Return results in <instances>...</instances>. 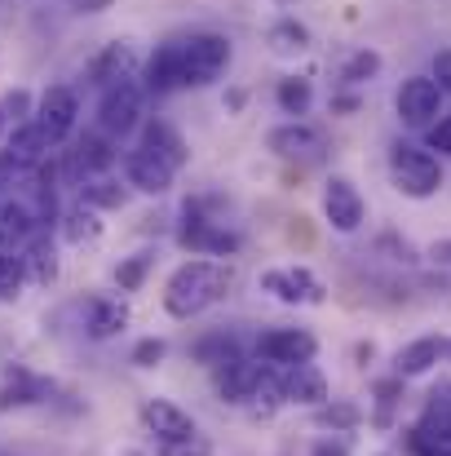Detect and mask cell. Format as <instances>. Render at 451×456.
I'll return each instance as SVG.
<instances>
[{
    "mask_svg": "<svg viewBox=\"0 0 451 456\" xmlns=\"http://www.w3.org/2000/svg\"><path fill=\"white\" fill-rule=\"evenodd\" d=\"M226 289H230V271H226V262H213V257H190V262H181L168 280H164V310L173 314V319H195V314H204V310H213V305L226 297Z\"/></svg>",
    "mask_w": 451,
    "mask_h": 456,
    "instance_id": "obj_1",
    "label": "cell"
},
{
    "mask_svg": "<svg viewBox=\"0 0 451 456\" xmlns=\"http://www.w3.org/2000/svg\"><path fill=\"white\" fill-rule=\"evenodd\" d=\"M390 182L407 200H430L443 186V164H439V155L421 151L412 142H394L390 147Z\"/></svg>",
    "mask_w": 451,
    "mask_h": 456,
    "instance_id": "obj_2",
    "label": "cell"
},
{
    "mask_svg": "<svg viewBox=\"0 0 451 456\" xmlns=\"http://www.w3.org/2000/svg\"><path fill=\"white\" fill-rule=\"evenodd\" d=\"M181 49V85H213L230 67V40L217 31H199L190 40H177Z\"/></svg>",
    "mask_w": 451,
    "mask_h": 456,
    "instance_id": "obj_3",
    "label": "cell"
},
{
    "mask_svg": "<svg viewBox=\"0 0 451 456\" xmlns=\"http://www.w3.org/2000/svg\"><path fill=\"white\" fill-rule=\"evenodd\" d=\"M318 354V337L310 328H270L257 337V359L270 368H297V363H314Z\"/></svg>",
    "mask_w": 451,
    "mask_h": 456,
    "instance_id": "obj_4",
    "label": "cell"
},
{
    "mask_svg": "<svg viewBox=\"0 0 451 456\" xmlns=\"http://www.w3.org/2000/svg\"><path fill=\"white\" fill-rule=\"evenodd\" d=\"M394 107H399V120L407 129H430L443 116V89L434 85V76H407L399 85Z\"/></svg>",
    "mask_w": 451,
    "mask_h": 456,
    "instance_id": "obj_5",
    "label": "cell"
},
{
    "mask_svg": "<svg viewBox=\"0 0 451 456\" xmlns=\"http://www.w3.org/2000/svg\"><path fill=\"white\" fill-rule=\"evenodd\" d=\"M142 120V85L133 80H120L111 89H102V102H98V125L107 138H125L133 134Z\"/></svg>",
    "mask_w": 451,
    "mask_h": 456,
    "instance_id": "obj_6",
    "label": "cell"
},
{
    "mask_svg": "<svg viewBox=\"0 0 451 456\" xmlns=\"http://www.w3.org/2000/svg\"><path fill=\"white\" fill-rule=\"evenodd\" d=\"M262 289L284 305H323L327 302V289L314 271L305 266H275V271H262Z\"/></svg>",
    "mask_w": 451,
    "mask_h": 456,
    "instance_id": "obj_7",
    "label": "cell"
},
{
    "mask_svg": "<svg viewBox=\"0 0 451 456\" xmlns=\"http://www.w3.org/2000/svg\"><path fill=\"white\" fill-rule=\"evenodd\" d=\"M412 452L416 456H443L451 452V386L443 395H430L416 430H412Z\"/></svg>",
    "mask_w": 451,
    "mask_h": 456,
    "instance_id": "obj_8",
    "label": "cell"
},
{
    "mask_svg": "<svg viewBox=\"0 0 451 456\" xmlns=\"http://www.w3.org/2000/svg\"><path fill=\"white\" fill-rule=\"evenodd\" d=\"M177 244L190 248L195 257H213V262L239 253V235L217 226V222H208V217H199V213H186V222L177 226Z\"/></svg>",
    "mask_w": 451,
    "mask_h": 456,
    "instance_id": "obj_9",
    "label": "cell"
},
{
    "mask_svg": "<svg viewBox=\"0 0 451 456\" xmlns=\"http://www.w3.org/2000/svg\"><path fill=\"white\" fill-rule=\"evenodd\" d=\"M323 217H327V226L336 235H354L363 226L367 204H363V195H358V186L350 177H327V186H323Z\"/></svg>",
    "mask_w": 451,
    "mask_h": 456,
    "instance_id": "obj_10",
    "label": "cell"
},
{
    "mask_svg": "<svg viewBox=\"0 0 451 456\" xmlns=\"http://www.w3.org/2000/svg\"><path fill=\"white\" fill-rule=\"evenodd\" d=\"M76 116H80V102H76V94L67 89V85H53V89H44L40 94V107H36V129L58 147V142H67L71 138V129H76Z\"/></svg>",
    "mask_w": 451,
    "mask_h": 456,
    "instance_id": "obj_11",
    "label": "cell"
},
{
    "mask_svg": "<svg viewBox=\"0 0 451 456\" xmlns=\"http://www.w3.org/2000/svg\"><path fill=\"white\" fill-rule=\"evenodd\" d=\"M266 147L279 155V159H297V164H314V159H323L327 151V134L323 129H314V125H279V129H270L266 134Z\"/></svg>",
    "mask_w": 451,
    "mask_h": 456,
    "instance_id": "obj_12",
    "label": "cell"
},
{
    "mask_svg": "<svg viewBox=\"0 0 451 456\" xmlns=\"http://www.w3.org/2000/svg\"><path fill=\"white\" fill-rule=\"evenodd\" d=\"M138 417H142V426L155 435V444H181V439H195V435H199V430H195V417H190L186 408L168 403V399H142Z\"/></svg>",
    "mask_w": 451,
    "mask_h": 456,
    "instance_id": "obj_13",
    "label": "cell"
},
{
    "mask_svg": "<svg viewBox=\"0 0 451 456\" xmlns=\"http://www.w3.org/2000/svg\"><path fill=\"white\" fill-rule=\"evenodd\" d=\"M111 164H116L111 138H107V134H85V138L76 142V151H67V177H71L76 186H85L89 177H102Z\"/></svg>",
    "mask_w": 451,
    "mask_h": 456,
    "instance_id": "obj_14",
    "label": "cell"
},
{
    "mask_svg": "<svg viewBox=\"0 0 451 456\" xmlns=\"http://www.w3.org/2000/svg\"><path fill=\"white\" fill-rule=\"evenodd\" d=\"M125 177H129V186L133 191H142V195H168V186H173V177H177V168L173 164H164L159 155L150 151H129L125 155Z\"/></svg>",
    "mask_w": 451,
    "mask_h": 456,
    "instance_id": "obj_15",
    "label": "cell"
},
{
    "mask_svg": "<svg viewBox=\"0 0 451 456\" xmlns=\"http://www.w3.org/2000/svg\"><path fill=\"white\" fill-rule=\"evenodd\" d=\"M327 395H332V386H327L323 368H314V363L284 368V403H293V408H323Z\"/></svg>",
    "mask_w": 451,
    "mask_h": 456,
    "instance_id": "obj_16",
    "label": "cell"
},
{
    "mask_svg": "<svg viewBox=\"0 0 451 456\" xmlns=\"http://www.w3.org/2000/svg\"><path fill=\"white\" fill-rule=\"evenodd\" d=\"M443 359H447V341H443V337H416L412 346L399 350V359H394V377H399V381H416V377L434 372Z\"/></svg>",
    "mask_w": 451,
    "mask_h": 456,
    "instance_id": "obj_17",
    "label": "cell"
},
{
    "mask_svg": "<svg viewBox=\"0 0 451 456\" xmlns=\"http://www.w3.org/2000/svg\"><path fill=\"white\" fill-rule=\"evenodd\" d=\"M125 328H129V305L120 302V297L98 293V297L85 302V332H89L93 341H111V337H120Z\"/></svg>",
    "mask_w": 451,
    "mask_h": 456,
    "instance_id": "obj_18",
    "label": "cell"
},
{
    "mask_svg": "<svg viewBox=\"0 0 451 456\" xmlns=\"http://www.w3.org/2000/svg\"><path fill=\"white\" fill-rule=\"evenodd\" d=\"M53 395V381L27 372V368H9L4 372V390H0V412L4 408H31V403H44Z\"/></svg>",
    "mask_w": 451,
    "mask_h": 456,
    "instance_id": "obj_19",
    "label": "cell"
},
{
    "mask_svg": "<svg viewBox=\"0 0 451 456\" xmlns=\"http://www.w3.org/2000/svg\"><path fill=\"white\" fill-rule=\"evenodd\" d=\"M36 231V213L22 200H0V253H22Z\"/></svg>",
    "mask_w": 451,
    "mask_h": 456,
    "instance_id": "obj_20",
    "label": "cell"
},
{
    "mask_svg": "<svg viewBox=\"0 0 451 456\" xmlns=\"http://www.w3.org/2000/svg\"><path fill=\"white\" fill-rule=\"evenodd\" d=\"M133 49L125 45V40H116V45H107L93 62H89V80L93 85H102V89H111V85H120V80H133Z\"/></svg>",
    "mask_w": 451,
    "mask_h": 456,
    "instance_id": "obj_21",
    "label": "cell"
},
{
    "mask_svg": "<svg viewBox=\"0 0 451 456\" xmlns=\"http://www.w3.org/2000/svg\"><path fill=\"white\" fill-rule=\"evenodd\" d=\"M22 271H27L31 284H44V289L58 280V248H53L49 231H36V235L27 240V248H22Z\"/></svg>",
    "mask_w": 451,
    "mask_h": 456,
    "instance_id": "obj_22",
    "label": "cell"
},
{
    "mask_svg": "<svg viewBox=\"0 0 451 456\" xmlns=\"http://www.w3.org/2000/svg\"><path fill=\"white\" fill-rule=\"evenodd\" d=\"M53 151V142L36 129V120H27V125H18L13 134H9V147H4V155L27 173V168H40L44 164V155Z\"/></svg>",
    "mask_w": 451,
    "mask_h": 456,
    "instance_id": "obj_23",
    "label": "cell"
},
{
    "mask_svg": "<svg viewBox=\"0 0 451 456\" xmlns=\"http://www.w3.org/2000/svg\"><path fill=\"white\" fill-rule=\"evenodd\" d=\"M147 89L150 94H173L181 89V49L177 45H159L147 62Z\"/></svg>",
    "mask_w": 451,
    "mask_h": 456,
    "instance_id": "obj_24",
    "label": "cell"
},
{
    "mask_svg": "<svg viewBox=\"0 0 451 456\" xmlns=\"http://www.w3.org/2000/svg\"><path fill=\"white\" fill-rule=\"evenodd\" d=\"M239 359H244V350H239V341L226 337V332H208V337L195 341V363H204L208 372H226V368H235Z\"/></svg>",
    "mask_w": 451,
    "mask_h": 456,
    "instance_id": "obj_25",
    "label": "cell"
},
{
    "mask_svg": "<svg viewBox=\"0 0 451 456\" xmlns=\"http://www.w3.org/2000/svg\"><path fill=\"white\" fill-rule=\"evenodd\" d=\"M262 368H266V363L239 359L235 368L213 372V377H217V395H221L226 403H248V399H253V386H257V377H262Z\"/></svg>",
    "mask_w": 451,
    "mask_h": 456,
    "instance_id": "obj_26",
    "label": "cell"
},
{
    "mask_svg": "<svg viewBox=\"0 0 451 456\" xmlns=\"http://www.w3.org/2000/svg\"><path fill=\"white\" fill-rule=\"evenodd\" d=\"M142 151L159 155L164 164H173V168H181L190 155H186V142H181V134L173 129V125H164V120H155L147 125V134H142Z\"/></svg>",
    "mask_w": 451,
    "mask_h": 456,
    "instance_id": "obj_27",
    "label": "cell"
},
{
    "mask_svg": "<svg viewBox=\"0 0 451 456\" xmlns=\"http://www.w3.org/2000/svg\"><path fill=\"white\" fill-rule=\"evenodd\" d=\"M125 200H129V191L116 182V177H89L85 186H80V204L85 208H93V213H111V208H125Z\"/></svg>",
    "mask_w": 451,
    "mask_h": 456,
    "instance_id": "obj_28",
    "label": "cell"
},
{
    "mask_svg": "<svg viewBox=\"0 0 451 456\" xmlns=\"http://www.w3.org/2000/svg\"><path fill=\"white\" fill-rule=\"evenodd\" d=\"M58 226H62V240H67L71 248H85V244H93V240L102 235V217H98L93 208H85V204H76Z\"/></svg>",
    "mask_w": 451,
    "mask_h": 456,
    "instance_id": "obj_29",
    "label": "cell"
},
{
    "mask_svg": "<svg viewBox=\"0 0 451 456\" xmlns=\"http://www.w3.org/2000/svg\"><path fill=\"white\" fill-rule=\"evenodd\" d=\"M266 45L279 53V58H297L310 49V27L297 22V18H279L275 27H270V36H266Z\"/></svg>",
    "mask_w": 451,
    "mask_h": 456,
    "instance_id": "obj_30",
    "label": "cell"
},
{
    "mask_svg": "<svg viewBox=\"0 0 451 456\" xmlns=\"http://www.w3.org/2000/svg\"><path fill=\"white\" fill-rule=\"evenodd\" d=\"M314 426L318 430H332V435H345V430H354V426H363V408L358 403H323V408H314Z\"/></svg>",
    "mask_w": 451,
    "mask_h": 456,
    "instance_id": "obj_31",
    "label": "cell"
},
{
    "mask_svg": "<svg viewBox=\"0 0 451 456\" xmlns=\"http://www.w3.org/2000/svg\"><path fill=\"white\" fill-rule=\"evenodd\" d=\"M150 266H155V253H150V248L133 253V257H125V262L116 266V289H120V293H138V289L147 284Z\"/></svg>",
    "mask_w": 451,
    "mask_h": 456,
    "instance_id": "obj_32",
    "label": "cell"
},
{
    "mask_svg": "<svg viewBox=\"0 0 451 456\" xmlns=\"http://www.w3.org/2000/svg\"><path fill=\"white\" fill-rule=\"evenodd\" d=\"M279 107L288 111V116H305L310 111V102H314V89H310V80L305 76H288V80H279Z\"/></svg>",
    "mask_w": 451,
    "mask_h": 456,
    "instance_id": "obj_33",
    "label": "cell"
},
{
    "mask_svg": "<svg viewBox=\"0 0 451 456\" xmlns=\"http://www.w3.org/2000/svg\"><path fill=\"white\" fill-rule=\"evenodd\" d=\"M376 412H372V426H381V430H390L394 426V408H399V399H403V381L399 377H390V381H376Z\"/></svg>",
    "mask_w": 451,
    "mask_h": 456,
    "instance_id": "obj_34",
    "label": "cell"
},
{
    "mask_svg": "<svg viewBox=\"0 0 451 456\" xmlns=\"http://www.w3.org/2000/svg\"><path fill=\"white\" fill-rule=\"evenodd\" d=\"M22 284H27L22 257L18 253H0V302H18L22 297Z\"/></svg>",
    "mask_w": 451,
    "mask_h": 456,
    "instance_id": "obj_35",
    "label": "cell"
},
{
    "mask_svg": "<svg viewBox=\"0 0 451 456\" xmlns=\"http://www.w3.org/2000/svg\"><path fill=\"white\" fill-rule=\"evenodd\" d=\"M376 71H381V53L358 49V53L345 58V67H341V85H363V80H372Z\"/></svg>",
    "mask_w": 451,
    "mask_h": 456,
    "instance_id": "obj_36",
    "label": "cell"
},
{
    "mask_svg": "<svg viewBox=\"0 0 451 456\" xmlns=\"http://www.w3.org/2000/svg\"><path fill=\"white\" fill-rule=\"evenodd\" d=\"M0 107H4V116H9V125H13V129L31 120V94H27V89L4 94V98H0Z\"/></svg>",
    "mask_w": 451,
    "mask_h": 456,
    "instance_id": "obj_37",
    "label": "cell"
},
{
    "mask_svg": "<svg viewBox=\"0 0 451 456\" xmlns=\"http://www.w3.org/2000/svg\"><path fill=\"white\" fill-rule=\"evenodd\" d=\"M164 354H168V346H164L159 337H142V341L133 346V363H138V368H159Z\"/></svg>",
    "mask_w": 451,
    "mask_h": 456,
    "instance_id": "obj_38",
    "label": "cell"
},
{
    "mask_svg": "<svg viewBox=\"0 0 451 456\" xmlns=\"http://www.w3.org/2000/svg\"><path fill=\"white\" fill-rule=\"evenodd\" d=\"M155 456H213V444L204 435H195V439H181V444H159Z\"/></svg>",
    "mask_w": 451,
    "mask_h": 456,
    "instance_id": "obj_39",
    "label": "cell"
},
{
    "mask_svg": "<svg viewBox=\"0 0 451 456\" xmlns=\"http://www.w3.org/2000/svg\"><path fill=\"white\" fill-rule=\"evenodd\" d=\"M425 142H430V151L451 155V116H439V120L425 129Z\"/></svg>",
    "mask_w": 451,
    "mask_h": 456,
    "instance_id": "obj_40",
    "label": "cell"
},
{
    "mask_svg": "<svg viewBox=\"0 0 451 456\" xmlns=\"http://www.w3.org/2000/svg\"><path fill=\"white\" fill-rule=\"evenodd\" d=\"M310 456H350V444L336 439V435H323V439L310 444Z\"/></svg>",
    "mask_w": 451,
    "mask_h": 456,
    "instance_id": "obj_41",
    "label": "cell"
},
{
    "mask_svg": "<svg viewBox=\"0 0 451 456\" xmlns=\"http://www.w3.org/2000/svg\"><path fill=\"white\" fill-rule=\"evenodd\" d=\"M434 85H439L443 94H451V49H443V53L434 58Z\"/></svg>",
    "mask_w": 451,
    "mask_h": 456,
    "instance_id": "obj_42",
    "label": "cell"
},
{
    "mask_svg": "<svg viewBox=\"0 0 451 456\" xmlns=\"http://www.w3.org/2000/svg\"><path fill=\"white\" fill-rule=\"evenodd\" d=\"M18 177H22V168H18V164H13L9 155L0 151V195H4V191H9V186H13Z\"/></svg>",
    "mask_w": 451,
    "mask_h": 456,
    "instance_id": "obj_43",
    "label": "cell"
},
{
    "mask_svg": "<svg viewBox=\"0 0 451 456\" xmlns=\"http://www.w3.org/2000/svg\"><path fill=\"white\" fill-rule=\"evenodd\" d=\"M76 9L80 13H102V9H111V0H76Z\"/></svg>",
    "mask_w": 451,
    "mask_h": 456,
    "instance_id": "obj_44",
    "label": "cell"
},
{
    "mask_svg": "<svg viewBox=\"0 0 451 456\" xmlns=\"http://www.w3.org/2000/svg\"><path fill=\"white\" fill-rule=\"evenodd\" d=\"M430 257H434V262H443V266H451V240L434 244V248H430Z\"/></svg>",
    "mask_w": 451,
    "mask_h": 456,
    "instance_id": "obj_45",
    "label": "cell"
},
{
    "mask_svg": "<svg viewBox=\"0 0 451 456\" xmlns=\"http://www.w3.org/2000/svg\"><path fill=\"white\" fill-rule=\"evenodd\" d=\"M4 134H13V125H9V116H4V107H0V138Z\"/></svg>",
    "mask_w": 451,
    "mask_h": 456,
    "instance_id": "obj_46",
    "label": "cell"
},
{
    "mask_svg": "<svg viewBox=\"0 0 451 456\" xmlns=\"http://www.w3.org/2000/svg\"><path fill=\"white\" fill-rule=\"evenodd\" d=\"M447 354H451V341H447Z\"/></svg>",
    "mask_w": 451,
    "mask_h": 456,
    "instance_id": "obj_47",
    "label": "cell"
},
{
    "mask_svg": "<svg viewBox=\"0 0 451 456\" xmlns=\"http://www.w3.org/2000/svg\"><path fill=\"white\" fill-rule=\"evenodd\" d=\"M443 456H451V452H443Z\"/></svg>",
    "mask_w": 451,
    "mask_h": 456,
    "instance_id": "obj_48",
    "label": "cell"
}]
</instances>
